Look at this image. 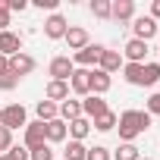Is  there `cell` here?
I'll return each instance as SVG.
<instances>
[{
	"instance_id": "obj_34",
	"label": "cell",
	"mask_w": 160,
	"mask_h": 160,
	"mask_svg": "<svg viewBox=\"0 0 160 160\" xmlns=\"http://www.w3.org/2000/svg\"><path fill=\"white\" fill-rule=\"evenodd\" d=\"M148 113H151V116H160V91L148 98Z\"/></svg>"
},
{
	"instance_id": "obj_15",
	"label": "cell",
	"mask_w": 160,
	"mask_h": 160,
	"mask_svg": "<svg viewBox=\"0 0 160 160\" xmlns=\"http://www.w3.org/2000/svg\"><path fill=\"white\" fill-rule=\"evenodd\" d=\"M122 53H126V60H129V63H144V57H148V44H144V41H138V38H132V41L126 44V50H122Z\"/></svg>"
},
{
	"instance_id": "obj_27",
	"label": "cell",
	"mask_w": 160,
	"mask_h": 160,
	"mask_svg": "<svg viewBox=\"0 0 160 160\" xmlns=\"http://www.w3.org/2000/svg\"><path fill=\"white\" fill-rule=\"evenodd\" d=\"M110 10H113L110 0H91V13H94L98 19H110Z\"/></svg>"
},
{
	"instance_id": "obj_17",
	"label": "cell",
	"mask_w": 160,
	"mask_h": 160,
	"mask_svg": "<svg viewBox=\"0 0 160 160\" xmlns=\"http://www.w3.org/2000/svg\"><path fill=\"white\" fill-rule=\"evenodd\" d=\"M47 138H44V122H28L25 126V148L32 151V148H38V144H44Z\"/></svg>"
},
{
	"instance_id": "obj_35",
	"label": "cell",
	"mask_w": 160,
	"mask_h": 160,
	"mask_svg": "<svg viewBox=\"0 0 160 160\" xmlns=\"http://www.w3.org/2000/svg\"><path fill=\"white\" fill-rule=\"evenodd\" d=\"M7 7H10V13H22L28 3H25V0H7Z\"/></svg>"
},
{
	"instance_id": "obj_10",
	"label": "cell",
	"mask_w": 160,
	"mask_h": 160,
	"mask_svg": "<svg viewBox=\"0 0 160 160\" xmlns=\"http://www.w3.org/2000/svg\"><path fill=\"white\" fill-rule=\"evenodd\" d=\"M110 107H107V101L104 98H98V94H88L85 101H82V116L85 119H98L101 113H107Z\"/></svg>"
},
{
	"instance_id": "obj_32",
	"label": "cell",
	"mask_w": 160,
	"mask_h": 160,
	"mask_svg": "<svg viewBox=\"0 0 160 160\" xmlns=\"http://www.w3.org/2000/svg\"><path fill=\"white\" fill-rule=\"evenodd\" d=\"M10 148H13V132L0 126V151H10Z\"/></svg>"
},
{
	"instance_id": "obj_14",
	"label": "cell",
	"mask_w": 160,
	"mask_h": 160,
	"mask_svg": "<svg viewBox=\"0 0 160 160\" xmlns=\"http://www.w3.org/2000/svg\"><path fill=\"white\" fill-rule=\"evenodd\" d=\"M132 16H135V0H116L110 10V19H116V22H129Z\"/></svg>"
},
{
	"instance_id": "obj_3",
	"label": "cell",
	"mask_w": 160,
	"mask_h": 160,
	"mask_svg": "<svg viewBox=\"0 0 160 160\" xmlns=\"http://www.w3.org/2000/svg\"><path fill=\"white\" fill-rule=\"evenodd\" d=\"M101 53H104L101 44H88V47L78 50V53H72V66H75V69H91V66H98Z\"/></svg>"
},
{
	"instance_id": "obj_11",
	"label": "cell",
	"mask_w": 160,
	"mask_h": 160,
	"mask_svg": "<svg viewBox=\"0 0 160 160\" xmlns=\"http://www.w3.org/2000/svg\"><path fill=\"white\" fill-rule=\"evenodd\" d=\"M110 85H113V75H107L104 69H91V94L104 98L110 91Z\"/></svg>"
},
{
	"instance_id": "obj_6",
	"label": "cell",
	"mask_w": 160,
	"mask_h": 160,
	"mask_svg": "<svg viewBox=\"0 0 160 160\" xmlns=\"http://www.w3.org/2000/svg\"><path fill=\"white\" fill-rule=\"evenodd\" d=\"M0 53L3 57H16V53H22V35H16V32H0Z\"/></svg>"
},
{
	"instance_id": "obj_5",
	"label": "cell",
	"mask_w": 160,
	"mask_h": 160,
	"mask_svg": "<svg viewBox=\"0 0 160 160\" xmlns=\"http://www.w3.org/2000/svg\"><path fill=\"white\" fill-rule=\"evenodd\" d=\"M69 88H72L75 94L88 98V94H91V69H75V72L69 75Z\"/></svg>"
},
{
	"instance_id": "obj_26",
	"label": "cell",
	"mask_w": 160,
	"mask_h": 160,
	"mask_svg": "<svg viewBox=\"0 0 160 160\" xmlns=\"http://www.w3.org/2000/svg\"><path fill=\"white\" fill-rule=\"evenodd\" d=\"M138 157H141V151L135 144H119V151L113 154V160H138Z\"/></svg>"
},
{
	"instance_id": "obj_2",
	"label": "cell",
	"mask_w": 160,
	"mask_h": 160,
	"mask_svg": "<svg viewBox=\"0 0 160 160\" xmlns=\"http://www.w3.org/2000/svg\"><path fill=\"white\" fill-rule=\"evenodd\" d=\"M0 126L3 129H25L28 126V116H25V107L22 104H10V107H3L0 110Z\"/></svg>"
},
{
	"instance_id": "obj_24",
	"label": "cell",
	"mask_w": 160,
	"mask_h": 160,
	"mask_svg": "<svg viewBox=\"0 0 160 160\" xmlns=\"http://www.w3.org/2000/svg\"><path fill=\"white\" fill-rule=\"evenodd\" d=\"M91 126H94L98 132H110V129H116V113L107 110V113H101L98 119H91Z\"/></svg>"
},
{
	"instance_id": "obj_12",
	"label": "cell",
	"mask_w": 160,
	"mask_h": 160,
	"mask_svg": "<svg viewBox=\"0 0 160 160\" xmlns=\"http://www.w3.org/2000/svg\"><path fill=\"white\" fill-rule=\"evenodd\" d=\"M119 66H122V53H119V50H107V47H104V53H101V60H98V69H104L107 75H113Z\"/></svg>"
},
{
	"instance_id": "obj_21",
	"label": "cell",
	"mask_w": 160,
	"mask_h": 160,
	"mask_svg": "<svg viewBox=\"0 0 160 160\" xmlns=\"http://www.w3.org/2000/svg\"><path fill=\"white\" fill-rule=\"evenodd\" d=\"M38 122H50V119H57L60 116V107L53 104V101H38Z\"/></svg>"
},
{
	"instance_id": "obj_8",
	"label": "cell",
	"mask_w": 160,
	"mask_h": 160,
	"mask_svg": "<svg viewBox=\"0 0 160 160\" xmlns=\"http://www.w3.org/2000/svg\"><path fill=\"white\" fill-rule=\"evenodd\" d=\"M132 32H135V38H138V41H144V44H148V41L157 35V22H154L151 16H138V19L132 22Z\"/></svg>"
},
{
	"instance_id": "obj_33",
	"label": "cell",
	"mask_w": 160,
	"mask_h": 160,
	"mask_svg": "<svg viewBox=\"0 0 160 160\" xmlns=\"http://www.w3.org/2000/svg\"><path fill=\"white\" fill-rule=\"evenodd\" d=\"M10 25V7H7V0H0V32H7Z\"/></svg>"
},
{
	"instance_id": "obj_20",
	"label": "cell",
	"mask_w": 160,
	"mask_h": 160,
	"mask_svg": "<svg viewBox=\"0 0 160 160\" xmlns=\"http://www.w3.org/2000/svg\"><path fill=\"white\" fill-rule=\"evenodd\" d=\"M78 116H82V101H63L60 104V119L63 122H72V119H78Z\"/></svg>"
},
{
	"instance_id": "obj_13",
	"label": "cell",
	"mask_w": 160,
	"mask_h": 160,
	"mask_svg": "<svg viewBox=\"0 0 160 160\" xmlns=\"http://www.w3.org/2000/svg\"><path fill=\"white\" fill-rule=\"evenodd\" d=\"M63 41H66V44H69V50H75V53L82 50V47H88V44H91V41H88V32H85V28H78V25H72V28L66 32V38H63Z\"/></svg>"
},
{
	"instance_id": "obj_31",
	"label": "cell",
	"mask_w": 160,
	"mask_h": 160,
	"mask_svg": "<svg viewBox=\"0 0 160 160\" xmlns=\"http://www.w3.org/2000/svg\"><path fill=\"white\" fill-rule=\"evenodd\" d=\"M7 157H10V160H28V148H25V144H13Z\"/></svg>"
},
{
	"instance_id": "obj_22",
	"label": "cell",
	"mask_w": 160,
	"mask_h": 160,
	"mask_svg": "<svg viewBox=\"0 0 160 160\" xmlns=\"http://www.w3.org/2000/svg\"><path fill=\"white\" fill-rule=\"evenodd\" d=\"M122 72H126V82L129 85H141L144 82V63H126Z\"/></svg>"
},
{
	"instance_id": "obj_39",
	"label": "cell",
	"mask_w": 160,
	"mask_h": 160,
	"mask_svg": "<svg viewBox=\"0 0 160 160\" xmlns=\"http://www.w3.org/2000/svg\"><path fill=\"white\" fill-rule=\"evenodd\" d=\"M138 160H151V157H138Z\"/></svg>"
},
{
	"instance_id": "obj_25",
	"label": "cell",
	"mask_w": 160,
	"mask_h": 160,
	"mask_svg": "<svg viewBox=\"0 0 160 160\" xmlns=\"http://www.w3.org/2000/svg\"><path fill=\"white\" fill-rule=\"evenodd\" d=\"M160 82V63H144V88H151V85H157Z\"/></svg>"
},
{
	"instance_id": "obj_28",
	"label": "cell",
	"mask_w": 160,
	"mask_h": 160,
	"mask_svg": "<svg viewBox=\"0 0 160 160\" xmlns=\"http://www.w3.org/2000/svg\"><path fill=\"white\" fill-rule=\"evenodd\" d=\"M28 160H53V151H50V144L44 141V144L32 148V151H28Z\"/></svg>"
},
{
	"instance_id": "obj_16",
	"label": "cell",
	"mask_w": 160,
	"mask_h": 160,
	"mask_svg": "<svg viewBox=\"0 0 160 160\" xmlns=\"http://www.w3.org/2000/svg\"><path fill=\"white\" fill-rule=\"evenodd\" d=\"M69 132H66V122L57 116V119H50V122H44V138H47V144L50 141H63Z\"/></svg>"
},
{
	"instance_id": "obj_9",
	"label": "cell",
	"mask_w": 160,
	"mask_h": 160,
	"mask_svg": "<svg viewBox=\"0 0 160 160\" xmlns=\"http://www.w3.org/2000/svg\"><path fill=\"white\" fill-rule=\"evenodd\" d=\"M10 72H13L16 78H22V75L35 72V57H28L25 50H22V53H16V57H10Z\"/></svg>"
},
{
	"instance_id": "obj_29",
	"label": "cell",
	"mask_w": 160,
	"mask_h": 160,
	"mask_svg": "<svg viewBox=\"0 0 160 160\" xmlns=\"http://www.w3.org/2000/svg\"><path fill=\"white\" fill-rule=\"evenodd\" d=\"M16 85H19V78H16L10 69H7V72H0V91H13Z\"/></svg>"
},
{
	"instance_id": "obj_19",
	"label": "cell",
	"mask_w": 160,
	"mask_h": 160,
	"mask_svg": "<svg viewBox=\"0 0 160 160\" xmlns=\"http://www.w3.org/2000/svg\"><path fill=\"white\" fill-rule=\"evenodd\" d=\"M44 94H47V101H66L69 98V82H53V78H50V82H47V88H44Z\"/></svg>"
},
{
	"instance_id": "obj_1",
	"label": "cell",
	"mask_w": 160,
	"mask_h": 160,
	"mask_svg": "<svg viewBox=\"0 0 160 160\" xmlns=\"http://www.w3.org/2000/svg\"><path fill=\"white\" fill-rule=\"evenodd\" d=\"M116 126H119L122 144H132L141 132L151 129V113H148V110H126V113L116 116Z\"/></svg>"
},
{
	"instance_id": "obj_30",
	"label": "cell",
	"mask_w": 160,
	"mask_h": 160,
	"mask_svg": "<svg viewBox=\"0 0 160 160\" xmlns=\"http://www.w3.org/2000/svg\"><path fill=\"white\" fill-rule=\"evenodd\" d=\"M85 160H110V151H107V148H101V144H94V148H88Z\"/></svg>"
},
{
	"instance_id": "obj_18",
	"label": "cell",
	"mask_w": 160,
	"mask_h": 160,
	"mask_svg": "<svg viewBox=\"0 0 160 160\" xmlns=\"http://www.w3.org/2000/svg\"><path fill=\"white\" fill-rule=\"evenodd\" d=\"M66 132L72 135V141H82L88 132H91V119H85V116H78V119H72V122H66Z\"/></svg>"
},
{
	"instance_id": "obj_7",
	"label": "cell",
	"mask_w": 160,
	"mask_h": 160,
	"mask_svg": "<svg viewBox=\"0 0 160 160\" xmlns=\"http://www.w3.org/2000/svg\"><path fill=\"white\" fill-rule=\"evenodd\" d=\"M66 32H69V22H66L60 13H50V19L44 22V35H47L50 41H57V38H66Z\"/></svg>"
},
{
	"instance_id": "obj_36",
	"label": "cell",
	"mask_w": 160,
	"mask_h": 160,
	"mask_svg": "<svg viewBox=\"0 0 160 160\" xmlns=\"http://www.w3.org/2000/svg\"><path fill=\"white\" fill-rule=\"evenodd\" d=\"M57 3H60V0H35L38 10H57Z\"/></svg>"
},
{
	"instance_id": "obj_38",
	"label": "cell",
	"mask_w": 160,
	"mask_h": 160,
	"mask_svg": "<svg viewBox=\"0 0 160 160\" xmlns=\"http://www.w3.org/2000/svg\"><path fill=\"white\" fill-rule=\"evenodd\" d=\"M7 69H10V57L0 53V72H7Z\"/></svg>"
},
{
	"instance_id": "obj_23",
	"label": "cell",
	"mask_w": 160,
	"mask_h": 160,
	"mask_svg": "<svg viewBox=\"0 0 160 160\" xmlns=\"http://www.w3.org/2000/svg\"><path fill=\"white\" fill-rule=\"evenodd\" d=\"M85 154H88V148H85L82 141H72V138H69V144H66V151H63V160H85Z\"/></svg>"
},
{
	"instance_id": "obj_37",
	"label": "cell",
	"mask_w": 160,
	"mask_h": 160,
	"mask_svg": "<svg viewBox=\"0 0 160 160\" xmlns=\"http://www.w3.org/2000/svg\"><path fill=\"white\" fill-rule=\"evenodd\" d=\"M151 19H154V22L160 19V0H154V3H151Z\"/></svg>"
},
{
	"instance_id": "obj_4",
	"label": "cell",
	"mask_w": 160,
	"mask_h": 160,
	"mask_svg": "<svg viewBox=\"0 0 160 160\" xmlns=\"http://www.w3.org/2000/svg\"><path fill=\"white\" fill-rule=\"evenodd\" d=\"M47 72H50L53 82H69V75L75 72V66H72V60H69V57H53V60H50V66H47Z\"/></svg>"
}]
</instances>
